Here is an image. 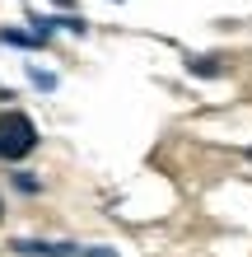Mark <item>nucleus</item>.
<instances>
[{
    "label": "nucleus",
    "mask_w": 252,
    "mask_h": 257,
    "mask_svg": "<svg viewBox=\"0 0 252 257\" xmlns=\"http://www.w3.org/2000/svg\"><path fill=\"white\" fill-rule=\"evenodd\" d=\"M38 145V126L24 112H0V155L5 159H24Z\"/></svg>",
    "instance_id": "obj_1"
},
{
    "label": "nucleus",
    "mask_w": 252,
    "mask_h": 257,
    "mask_svg": "<svg viewBox=\"0 0 252 257\" xmlns=\"http://www.w3.org/2000/svg\"><path fill=\"white\" fill-rule=\"evenodd\" d=\"M14 252H28V257H70L75 248H70V243H33V238H19Z\"/></svg>",
    "instance_id": "obj_2"
}]
</instances>
